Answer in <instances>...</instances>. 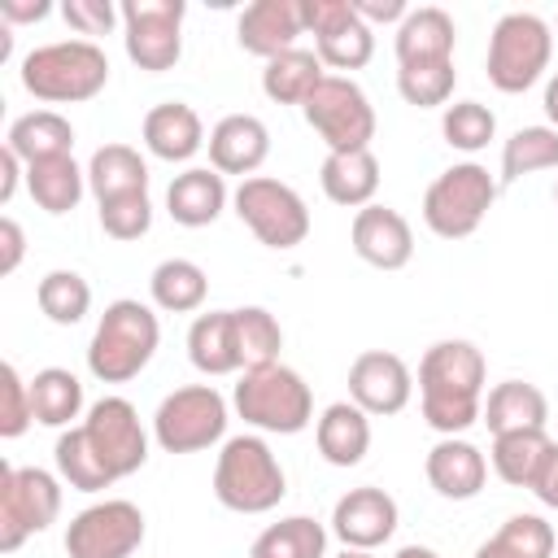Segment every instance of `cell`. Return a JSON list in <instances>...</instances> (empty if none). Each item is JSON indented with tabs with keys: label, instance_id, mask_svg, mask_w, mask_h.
<instances>
[{
	"label": "cell",
	"instance_id": "obj_1",
	"mask_svg": "<svg viewBox=\"0 0 558 558\" xmlns=\"http://www.w3.org/2000/svg\"><path fill=\"white\" fill-rule=\"evenodd\" d=\"M488 362L471 340H436L418 362L423 423L440 436H462L484 414Z\"/></svg>",
	"mask_w": 558,
	"mask_h": 558
},
{
	"label": "cell",
	"instance_id": "obj_2",
	"mask_svg": "<svg viewBox=\"0 0 558 558\" xmlns=\"http://www.w3.org/2000/svg\"><path fill=\"white\" fill-rule=\"evenodd\" d=\"M161 344V323L157 314L135 301V296H118L105 305L92 344H87V371L100 384H131L157 353Z\"/></svg>",
	"mask_w": 558,
	"mask_h": 558
},
{
	"label": "cell",
	"instance_id": "obj_3",
	"mask_svg": "<svg viewBox=\"0 0 558 558\" xmlns=\"http://www.w3.org/2000/svg\"><path fill=\"white\" fill-rule=\"evenodd\" d=\"M22 87L44 105H83L105 92L109 57L92 39H57L22 57Z\"/></svg>",
	"mask_w": 558,
	"mask_h": 558
},
{
	"label": "cell",
	"instance_id": "obj_4",
	"mask_svg": "<svg viewBox=\"0 0 558 558\" xmlns=\"http://www.w3.org/2000/svg\"><path fill=\"white\" fill-rule=\"evenodd\" d=\"M288 475L262 436H231L214 462V497L235 514H266L283 501Z\"/></svg>",
	"mask_w": 558,
	"mask_h": 558
},
{
	"label": "cell",
	"instance_id": "obj_5",
	"mask_svg": "<svg viewBox=\"0 0 558 558\" xmlns=\"http://www.w3.org/2000/svg\"><path fill=\"white\" fill-rule=\"evenodd\" d=\"M231 405L248 427L275 432V436H296L314 423V392L301 379V371H292L283 362L244 371L231 392Z\"/></svg>",
	"mask_w": 558,
	"mask_h": 558
},
{
	"label": "cell",
	"instance_id": "obj_6",
	"mask_svg": "<svg viewBox=\"0 0 558 558\" xmlns=\"http://www.w3.org/2000/svg\"><path fill=\"white\" fill-rule=\"evenodd\" d=\"M549 57H554V26L536 13L514 9V13H501L493 26L484 70L497 92L519 96L532 83H541V74L549 70Z\"/></svg>",
	"mask_w": 558,
	"mask_h": 558
},
{
	"label": "cell",
	"instance_id": "obj_7",
	"mask_svg": "<svg viewBox=\"0 0 558 558\" xmlns=\"http://www.w3.org/2000/svg\"><path fill=\"white\" fill-rule=\"evenodd\" d=\"M497 201V179L480 161H458L440 170L423 192V222L440 240H466L480 231Z\"/></svg>",
	"mask_w": 558,
	"mask_h": 558
},
{
	"label": "cell",
	"instance_id": "obj_8",
	"mask_svg": "<svg viewBox=\"0 0 558 558\" xmlns=\"http://www.w3.org/2000/svg\"><path fill=\"white\" fill-rule=\"evenodd\" d=\"M231 205H235V218L266 248L288 253V248L305 244V235H310V205L283 179H270V174L240 179V187L231 192Z\"/></svg>",
	"mask_w": 558,
	"mask_h": 558
},
{
	"label": "cell",
	"instance_id": "obj_9",
	"mask_svg": "<svg viewBox=\"0 0 558 558\" xmlns=\"http://www.w3.org/2000/svg\"><path fill=\"white\" fill-rule=\"evenodd\" d=\"M227 436V401L214 384H187L161 397L153 414V440L166 453H201Z\"/></svg>",
	"mask_w": 558,
	"mask_h": 558
},
{
	"label": "cell",
	"instance_id": "obj_10",
	"mask_svg": "<svg viewBox=\"0 0 558 558\" xmlns=\"http://www.w3.org/2000/svg\"><path fill=\"white\" fill-rule=\"evenodd\" d=\"M61 514V480L44 466H0V554L22 549L26 536L52 527Z\"/></svg>",
	"mask_w": 558,
	"mask_h": 558
},
{
	"label": "cell",
	"instance_id": "obj_11",
	"mask_svg": "<svg viewBox=\"0 0 558 558\" xmlns=\"http://www.w3.org/2000/svg\"><path fill=\"white\" fill-rule=\"evenodd\" d=\"M301 113L314 126V135L327 144V153H357L371 148L375 140V109L349 74H327L314 87V96L301 105Z\"/></svg>",
	"mask_w": 558,
	"mask_h": 558
},
{
	"label": "cell",
	"instance_id": "obj_12",
	"mask_svg": "<svg viewBox=\"0 0 558 558\" xmlns=\"http://www.w3.org/2000/svg\"><path fill=\"white\" fill-rule=\"evenodd\" d=\"M183 17H187L183 0H126L122 4L126 57L148 74L174 70L183 57Z\"/></svg>",
	"mask_w": 558,
	"mask_h": 558
},
{
	"label": "cell",
	"instance_id": "obj_13",
	"mask_svg": "<svg viewBox=\"0 0 558 558\" xmlns=\"http://www.w3.org/2000/svg\"><path fill=\"white\" fill-rule=\"evenodd\" d=\"M144 545V510L126 497H105L78 510L65 527L70 558H131Z\"/></svg>",
	"mask_w": 558,
	"mask_h": 558
},
{
	"label": "cell",
	"instance_id": "obj_14",
	"mask_svg": "<svg viewBox=\"0 0 558 558\" xmlns=\"http://www.w3.org/2000/svg\"><path fill=\"white\" fill-rule=\"evenodd\" d=\"M301 17L323 65L362 70L375 57V31L357 17L353 0H301Z\"/></svg>",
	"mask_w": 558,
	"mask_h": 558
},
{
	"label": "cell",
	"instance_id": "obj_15",
	"mask_svg": "<svg viewBox=\"0 0 558 558\" xmlns=\"http://www.w3.org/2000/svg\"><path fill=\"white\" fill-rule=\"evenodd\" d=\"M83 432L96 445V453L105 458V466L113 471V480H126L148 462V432H144L140 414L126 397L92 401V410L83 418Z\"/></svg>",
	"mask_w": 558,
	"mask_h": 558
},
{
	"label": "cell",
	"instance_id": "obj_16",
	"mask_svg": "<svg viewBox=\"0 0 558 558\" xmlns=\"http://www.w3.org/2000/svg\"><path fill=\"white\" fill-rule=\"evenodd\" d=\"M414 397V375L392 349H362L349 366V401L371 418L401 414Z\"/></svg>",
	"mask_w": 558,
	"mask_h": 558
},
{
	"label": "cell",
	"instance_id": "obj_17",
	"mask_svg": "<svg viewBox=\"0 0 558 558\" xmlns=\"http://www.w3.org/2000/svg\"><path fill=\"white\" fill-rule=\"evenodd\" d=\"M397 501L392 493L375 488V484H362V488H349L336 510H331V536L344 545V549H379L384 541H392L397 532Z\"/></svg>",
	"mask_w": 558,
	"mask_h": 558
},
{
	"label": "cell",
	"instance_id": "obj_18",
	"mask_svg": "<svg viewBox=\"0 0 558 558\" xmlns=\"http://www.w3.org/2000/svg\"><path fill=\"white\" fill-rule=\"evenodd\" d=\"M349 240H353V253L375 270H401L414 257V231H410L405 214L392 209V205L357 209L353 227H349Z\"/></svg>",
	"mask_w": 558,
	"mask_h": 558
},
{
	"label": "cell",
	"instance_id": "obj_19",
	"mask_svg": "<svg viewBox=\"0 0 558 558\" xmlns=\"http://www.w3.org/2000/svg\"><path fill=\"white\" fill-rule=\"evenodd\" d=\"M266 157H270V131H266L262 118H253V113H227V118L214 122V131H209V166L222 179L227 174L253 179Z\"/></svg>",
	"mask_w": 558,
	"mask_h": 558
},
{
	"label": "cell",
	"instance_id": "obj_20",
	"mask_svg": "<svg viewBox=\"0 0 558 558\" xmlns=\"http://www.w3.org/2000/svg\"><path fill=\"white\" fill-rule=\"evenodd\" d=\"M305 35V17H301V0H253L240 22H235V39L244 52L270 61L288 48H296V39Z\"/></svg>",
	"mask_w": 558,
	"mask_h": 558
},
{
	"label": "cell",
	"instance_id": "obj_21",
	"mask_svg": "<svg viewBox=\"0 0 558 558\" xmlns=\"http://www.w3.org/2000/svg\"><path fill=\"white\" fill-rule=\"evenodd\" d=\"M423 471H427V484L445 501H471V497H480V488L488 480V458L462 436H440L427 449Z\"/></svg>",
	"mask_w": 558,
	"mask_h": 558
},
{
	"label": "cell",
	"instance_id": "obj_22",
	"mask_svg": "<svg viewBox=\"0 0 558 558\" xmlns=\"http://www.w3.org/2000/svg\"><path fill=\"white\" fill-rule=\"evenodd\" d=\"M140 135H144V148H148L153 157L170 161V166H174V161H192V157L209 144L201 113H196L192 105H183V100H161V105H153V109L144 113Z\"/></svg>",
	"mask_w": 558,
	"mask_h": 558
},
{
	"label": "cell",
	"instance_id": "obj_23",
	"mask_svg": "<svg viewBox=\"0 0 558 558\" xmlns=\"http://www.w3.org/2000/svg\"><path fill=\"white\" fill-rule=\"evenodd\" d=\"M227 179L214 166H187L166 187V214L179 227H209L227 209Z\"/></svg>",
	"mask_w": 558,
	"mask_h": 558
},
{
	"label": "cell",
	"instance_id": "obj_24",
	"mask_svg": "<svg viewBox=\"0 0 558 558\" xmlns=\"http://www.w3.org/2000/svg\"><path fill=\"white\" fill-rule=\"evenodd\" d=\"M453 44H458V26L445 9L423 4L410 9L405 22L392 35L397 48V65H427V61H453Z\"/></svg>",
	"mask_w": 558,
	"mask_h": 558
},
{
	"label": "cell",
	"instance_id": "obj_25",
	"mask_svg": "<svg viewBox=\"0 0 558 558\" xmlns=\"http://www.w3.org/2000/svg\"><path fill=\"white\" fill-rule=\"evenodd\" d=\"M480 423H488L493 436H501V432H545V423H549V401H545V392H541L536 384H527V379H501V384L488 388Z\"/></svg>",
	"mask_w": 558,
	"mask_h": 558
},
{
	"label": "cell",
	"instance_id": "obj_26",
	"mask_svg": "<svg viewBox=\"0 0 558 558\" xmlns=\"http://www.w3.org/2000/svg\"><path fill=\"white\" fill-rule=\"evenodd\" d=\"M314 445L327 466H357L371 449V414L353 401H331L314 423Z\"/></svg>",
	"mask_w": 558,
	"mask_h": 558
},
{
	"label": "cell",
	"instance_id": "obj_27",
	"mask_svg": "<svg viewBox=\"0 0 558 558\" xmlns=\"http://www.w3.org/2000/svg\"><path fill=\"white\" fill-rule=\"evenodd\" d=\"M318 183H323V196L331 205L366 209V205H375V192H379V157L371 148L327 153L323 170H318Z\"/></svg>",
	"mask_w": 558,
	"mask_h": 558
},
{
	"label": "cell",
	"instance_id": "obj_28",
	"mask_svg": "<svg viewBox=\"0 0 558 558\" xmlns=\"http://www.w3.org/2000/svg\"><path fill=\"white\" fill-rule=\"evenodd\" d=\"M187 357L201 375H235L244 371V357H240V340H235V314L231 310H209V314H196L192 327H187Z\"/></svg>",
	"mask_w": 558,
	"mask_h": 558
},
{
	"label": "cell",
	"instance_id": "obj_29",
	"mask_svg": "<svg viewBox=\"0 0 558 558\" xmlns=\"http://www.w3.org/2000/svg\"><path fill=\"white\" fill-rule=\"evenodd\" d=\"M4 148H13V153L22 157V166L48 161V157H70V148H74V126H70V118H61L57 109H31V113H22V118L9 122Z\"/></svg>",
	"mask_w": 558,
	"mask_h": 558
},
{
	"label": "cell",
	"instance_id": "obj_30",
	"mask_svg": "<svg viewBox=\"0 0 558 558\" xmlns=\"http://www.w3.org/2000/svg\"><path fill=\"white\" fill-rule=\"evenodd\" d=\"M87 192L96 196V205L148 192V161L131 144H100L87 161Z\"/></svg>",
	"mask_w": 558,
	"mask_h": 558
},
{
	"label": "cell",
	"instance_id": "obj_31",
	"mask_svg": "<svg viewBox=\"0 0 558 558\" xmlns=\"http://www.w3.org/2000/svg\"><path fill=\"white\" fill-rule=\"evenodd\" d=\"M26 192H31V201H35L44 214L61 218V214H70V209L83 201V192H87V170L74 161V153H70V157L35 161V166H26Z\"/></svg>",
	"mask_w": 558,
	"mask_h": 558
},
{
	"label": "cell",
	"instance_id": "obj_32",
	"mask_svg": "<svg viewBox=\"0 0 558 558\" xmlns=\"http://www.w3.org/2000/svg\"><path fill=\"white\" fill-rule=\"evenodd\" d=\"M148 296L166 314H196L209 296V279L192 257H166L148 275Z\"/></svg>",
	"mask_w": 558,
	"mask_h": 558
},
{
	"label": "cell",
	"instance_id": "obj_33",
	"mask_svg": "<svg viewBox=\"0 0 558 558\" xmlns=\"http://www.w3.org/2000/svg\"><path fill=\"white\" fill-rule=\"evenodd\" d=\"M323 78H327V74H323L318 52H310V48H288V52H279V57L266 61V70H262V92H266L275 105H305Z\"/></svg>",
	"mask_w": 558,
	"mask_h": 558
},
{
	"label": "cell",
	"instance_id": "obj_34",
	"mask_svg": "<svg viewBox=\"0 0 558 558\" xmlns=\"http://www.w3.org/2000/svg\"><path fill=\"white\" fill-rule=\"evenodd\" d=\"M549 449H554V440L545 432H501V436H493L488 462H493L497 480H506L510 488H532Z\"/></svg>",
	"mask_w": 558,
	"mask_h": 558
},
{
	"label": "cell",
	"instance_id": "obj_35",
	"mask_svg": "<svg viewBox=\"0 0 558 558\" xmlns=\"http://www.w3.org/2000/svg\"><path fill=\"white\" fill-rule=\"evenodd\" d=\"M248 558H327V527L310 514H288L257 532Z\"/></svg>",
	"mask_w": 558,
	"mask_h": 558
},
{
	"label": "cell",
	"instance_id": "obj_36",
	"mask_svg": "<svg viewBox=\"0 0 558 558\" xmlns=\"http://www.w3.org/2000/svg\"><path fill=\"white\" fill-rule=\"evenodd\" d=\"M31 405H35V423L44 427H70L83 414V384L74 371L65 366H44L31 379Z\"/></svg>",
	"mask_w": 558,
	"mask_h": 558
},
{
	"label": "cell",
	"instance_id": "obj_37",
	"mask_svg": "<svg viewBox=\"0 0 558 558\" xmlns=\"http://www.w3.org/2000/svg\"><path fill=\"white\" fill-rule=\"evenodd\" d=\"M52 458H57V475H61L70 488H78V493H100V488L118 484L113 471L105 466V458L96 453V445L87 440L83 423H78V427H65V432L57 436Z\"/></svg>",
	"mask_w": 558,
	"mask_h": 558
},
{
	"label": "cell",
	"instance_id": "obj_38",
	"mask_svg": "<svg viewBox=\"0 0 558 558\" xmlns=\"http://www.w3.org/2000/svg\"><path fill=\"white\" fill-rule=\"evenodd\" d=\"M35 301H39V314L57 327H74L87 318L92 310V283L78 275V270H48L35 288Z\"/></svg>",
	"mask_w": 558,
	"mask_h": 558
},
{
	"label": "cell",
	"instance_id": "obj_39",
	"mask_svg": "<svg viewBox=\"0 0 558 558\" xmlns=\"http://www.w3.org/2000/svg\"><path fill=\"white\" fill-rule=\"evenodd\" d=\"M536 170H558V131L554 126H519L501 144V179L514 183Z\"/></svg>",
	"mask_w": 558,
	"mask_h": 558
},
{
	"label": "cell",
	"instance_id": "obj_40",
	"mask_svg": "<svg viewBox=\"0 0 558 558\" xmlns=\"http://www.w3.org/2000/svg\"><path fill=\"white\" fill-rule=\"evenodd\" d=\"M231 314H235V340H240L244 371H257V366L279 362V349H283L279 318L270 310H262V305H244V310H231Z\"/></svg>",
	"mask_w": 558,
	"mask_h": 558
},
{
	"label": "cell",
	"instance_id": "obj_41",
	"mask_svg": "<svg viewBox=\"0 0 558 558\" xmlns=\"http://www.w3.org/2000/svg\"><path fill=\"white\" fill-rule=\"evenodd\" d=\"M458 83L453 61H427V65H397V92L414 109H440L449 105Z\"/></svg>",
	"mask_w": 558,
	"mask_h": 558
},
{
	"label": "cell",
	"instance_id": "obj_42",
	"mask_svg": "<svg viewBox=\"0 0 558 558\" xmlns=\"http://www.w3.org/2000/svg\"><path fill=\"white\" fill-rule=\"evenodd\" d=\"M440 135L449 148L458 153H480L488 148V140L497 135V113L480 100H458V105H445L440 113Z\"/></svg>",
	"mask_w": 558,
	"mask_h": 558
},
{
	"label": "cell",
	"instance_id": "obj_43",
	"mask_svg": "<svg viewBox=\"0 0 558 558\" xmlns=\"http://www.w3.org/2000/svg\"><path fill=\"white\" fill-rule=\"evenodd\" d=\"M31 423H35L31 379H22L13 362H4V366H0V436H4V440H17Z\"/></svg>",
	"mask_w": 558,
	"mask_h": 558
},
{
	"label": "cell",
	"instance_id": "obj_44",
	"mask_svg": "<svg viewBox=\"0 0 558 558\" xmlns=\"http://www.w3.org/2000/svg\"><path fill=\"white\" fill-rule=\"evenodd\" d=\"M148 227H153V201H148V192L118 196V201H105L100 205V231L109 240H140V235H148Z\"/></svg>",
	"mask_w": 558,
	"mask_h": 558
},
{
	"label": "cell",
	"instance_id": "obj_45",
	"mask_svg": "<svg viewBox=\"0 0 558 558\" xmlns=\"http://www.w3.org/2000/svg\"><path fill=\"white\" fill-rule=\"evenodd\" d=\"M497 541L510 545L519 558H554V523H545L541 514H510L501 527H497Z\"/></svg>",
	"mask_w": 558,
	"mask_h": 558
},
{
	"label": "cell",
	"instance_id": "obj_46",
	"mask_svg": "<svg viewBox=\"0 0 558 558\" xmlns=\"http://www.w3.org/2000/svg\"><path fill=\"white\" fill-rule=\"evenodd\" d=\"M61 17H65V26L74 35H83V39L96 44V35H109L122 22V9H113L109 0H65L61 4Z\"/></svg>",
	"mask_w": 558,
	"mask_h": 558
},
{
	"label": "cell",
	"instance_id": "obj_47",
	"mask_svg": "<svg viewBox=\"0 0 558 558\" xmlns=\"http://www.w3.org/2000/svg\"><path fill=\"white\" fill-rule=\"evenodd\" d=\"M22 253H26V235L17 218H0V275H13L22 266Z\"/></svg>",
	"mask_w": 558,
	"mask_h": 558
},
{
	"label": "cell",
	"instance_id": "obj_48",
	"mask_svg": "<svg viewBox=\"0 0 558 558\" xmlns=\"http://www.w3.org/2000/svg\"><path fill=\"white\" fill-rule=\"evenodd\" d=\"M353 9H357V17L375 31L379 22H405V13H410V4L405 0H353Z\"/></svg>",
	"mask_w": 558,
	"mask_h": 558
},
{
	"label": "cell",
	"instance_id": "obj_49",
	"mask_svg": "<svg viewBox=\"0 0 558 558\" xmlns=\"http://www.w3.org/2000/svg\"><path fill=\"white\" fill-rule=\"evenodd\" d=\"M48 13H52L48 0H0V22H9V26L39 22V17H48Z\"/></svg>",
	"mask_w": 558,
	"mask_h": 558
},
{
	"label": "cell",
	"instance_id": "obj_50",
	"mask_svg": "<svg viewBox=\"0 0 558 558\" xmlns=\"http://www.w3.org/2000/svg\"><path fill=\"white\" fill-rule=\"evenodd\" d=\"M532 493H536V501H541V506L558 510V440H554V449H549V458H545V466H541V475H536Z\"/></svg>",
	"mask_w": 558,
	"mask_h": 558
},
{
	"label": "cell",
	"instance_id": "obj_51",
	"mask_svg": "<svg viewBox=\"0 0 558 558\" xmlns=\"http://www.w3.org/2000/svg\"><path fill=\"white\" fill-rule=\"evenodd\" d=\"M17 179H22V157H17L13 148H0V205L13 201Z\"/></svg>",
	"mask_w": 558,
	"mask_h": 558
},
{
	"label": "cell",
	"instance_id": "obj_52",
	"mask_svg": "<svg viewBox=\"0 0 558 558\" xmlns=\"http://www.w3.org/2000/svg\"><path fill=\"white\" fill-rule=\"evenodd\" d=\"M545 118H549V126L558 131V74L545 83Z\"/></svg>",
	"mask_w": 558,
	"mask_h": 558
},
{
	"label": "cell",
	"instance_id": "obj_53",
	"mask_svg": "<svg viewBox=\"0 0 558 558\" xmlns=\"http://www.w3.org/2000/svg\"><path fill=\"white\" fill-rule=\"evenodd\" d=\"M475 558H519V554H514L510 545H501V541L493 536V541H484V545L475 549Z\"/></svg>",
	"mask_w": 558,
	"mask_h": 558
},
{
	"label": "cell",
	"instance_id": "obj_54",
	"mask_svg": "<svg viewBox=\"0 0 558 558\" xmlns=\"http://www.w3.org/2000/svg\"><path fill=\"white\" fill-rule=\"evenodd\" d=\"M392 558H445V554H436V549H427V545H401Z\"/></svg>",
	"mask_w": 558,
	"mask_h": 558
},
{
	"label": "cell",
	"instance_id": "obj_55",
	"mask_svg": "<svg viewBox=\"0 0 558 558\" xmlns=\"http://www.w3.org/2000/svg\"><path fill=\"white\" fill-rule=\"evenodd\" d=\"M336 558H375V554H371V549H340Z\"/></svg>",
	"mask_w": 558,
	"mask_h": 558
},
{
	"label": "cell",
	"instance_id": "obj_56",
	"mask_svg": "<svg viewBox=\"0 0 558 558\" xmlns=\"http://www.w3.org/2000/svg\"><path fill=\"white\" fill-rule=\"evenodd\" d=\"M554 205H558V183H554Z\"/></svg>",
	"mask_w": 558,
	"mask_h": 558
},
{
	"label": "cell",
	"instance_id": "obj_57",
	"mask_svg": "<svg viewBox=\"0 0 558 558\" xmlns=\"http://www.w3.org/2000/svg\"><path fill=\"white\" fill-rule=\"evenodd\" d=\"M554 31H558V22H554Z\"/></svg>",
	"mask_w": 558,
	"mask_h": 558
}]
</instances>
